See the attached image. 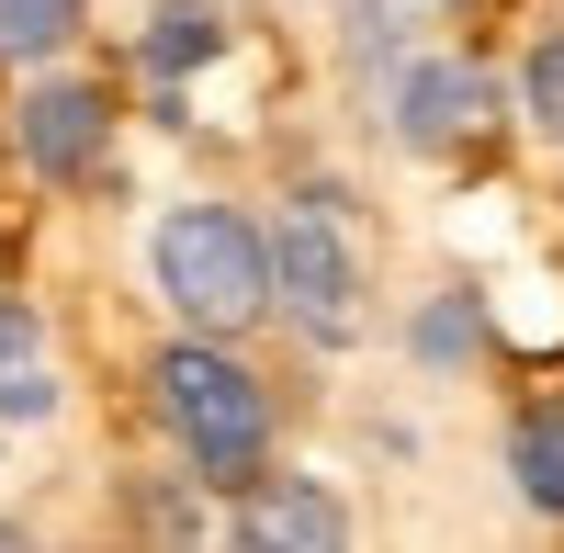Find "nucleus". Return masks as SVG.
<instances>
[{
	"label": "nucleus",
	"mask_w": 564,
	"mask_h": 553,
	"mask_svg": "<svg viewBox=\"0 0 564 553\" xmlns=\"http://www.w3.org/2000/svg\"><path fill=\"white\" fill-rule=\"evenodd\" d=\"M260 249H271V316L282 328H305L316 350H350L372 328V271H361V238L339 226L327 193H294L260 226Z\"/></svg>",
	"instance_id": "nucleus-3"
},
{
	"label": "nucleus",
	"mask_w": 564,
	"mask_h": 553,
	"mask_svg": "<svg viewBox=\"0 0 564 553\" xmlns=\"http://www.w3.org/2000/svg\"><path fill=\"white\" fill-rule=\"evenodd\" d=\"M350 57L395 68V12H384V0H350Z\"/></svg>",
	"instance_id": "nucleus-13"
},
{
	"label": "nucleus",
	"mask_w": 564,
	"mask_h": 553,
	"mask_svg": "<svg viewBox=\"0 0 564 553\" xmlns=\"http://www.w3.org/2000/svg\"><path fill=\"white\" fill-rule=\"evenodd\" d=\"M215 57H226V12H215V0H159L148 34H135V68H148L159 90L193 79V68H215Z\"/></svg>",
	"instance_id": "nucleus-8"
},
{
	"label": "nucleus",
	"mask_w": 564,
	"mask_h": 553,
	"mask_svg": "<svg viewBox=\"0 0 564 553\" xmlns=\"http://www.w3.org/2000/svg\"><path fill=\"white\" fill-rule=\"evenodd\" d=\"M508 486H520L531 520H564V395L508 419Z\"/></svg>",
	"instance_id": "nucleus-9"
},
{
	"label": "nucleus",
	"mask_w": 564,
	"mask_h": 553,
	"mask_svg": "<svg viewBox=\"0 0 564 553\" xmlns=\"http://www.w3.org/2000/svg\"><path fill=\"white\" fill-rule=\"evenodd\" d=\"M57 406H68V384H57V350H45V316L23 294H0V419L45 430Z\"/></svg>",
	"instance_id": "nucleus-7"
},
{
	"label": "nucleus",
	"mask_w": 564,
	"mask_h": 553,
	"mask_svg": "<svg viewBox=\"0 0 564 553\" xmlns=\"http://www.w3.org/2000/svg\"><path fill=\"white\" fill-rule=\"evenodd\" d=\"M520 113L553 135V148H564V23L531 45V57H520Z\"/></svg>",
	"instance_id": "nucleus-12"
},
{
	"label": "nucleus",
	"mask_w": 564,
	"mask_h": 553,
	"mask_svg": "<svg viewBox=\"0 0 564 553\" xmlns=\"http://www.w3.org/2000/svg\"><path fill=\"white\" fill-rule=\"evenodd\" d=\"M486 294H430V305H417V361H430V373H452V361H486Z\"/></svg>",
	"instance_id": "nucleus-11"
},
{
	"label": "nucleus",
	"mask_w": 564,
	"mask_h": 553,
	"mask_svg": "<svg viewBox=\"0 0 564 553\" xmlns=\"http://www.w3.org/2000/svg\"><path fill=\"white\" fill-rule=\"evenodd\" d=\"M226 531H238L249 553H339L350 542V509H339V497H327L316 475H249L238 486V520H226Z\"/></svg>",
	"instance_id": "nucleus-6"
},
{
	"label": "nucleus",
	"mask_w": 564,
	"mask_h": 553,
	"mask_svg": "<svg viewBox=\"0 0 564 553\" xmlns=\"http://www.w3.org/2000/svg\"><path fill=\"white\" fill-rule=\"evenodd\" d=\"M148 406H159L170 452L193 464V486H226V497H238V486L271 464V441H282L271 384H260L226 339H204V328H170V339L148 350Z\"/></svg>",
	"instance_id": "nucleus-1"
},
{
	"label": "nucleus",
	"mask_w": 564,
	"mask_h": 553,
	"mask_svg": "<svg viewBox=\"0 0 564 553\" xmlns=\"http://www.w3.org/2000/svg\"><path fill=\"white\" fill-rule=\"evenodd\" d=\"M12 159H23L34 181H57V193L102 181V170H113V90L45 57V68H34V90L12 102Z\"/></svg>",
	"instance_id": "nucleus-4"
},
{
	"label": "nucleus",
	"mask_w": 564,
	"mask_h": 553,
	"mask_svg": "<svg viewBox=\"0 0 564 553\" xmlns=\"http://www.w3.org/2000/svg\"><path fill=\"white\" fill-rule=\"evenodd\" d=\"M486 68L475 57H395V90H384V135L406 159H463L486 124Z\"/></svg>",
	"instance_id": "nucleus-5"
},
{
	"label": "nucleus",
	"mask_w": 564,
	"mask_h": 553,
	"mask_svg": "<svg viewBox=\"0 0 564 553\" xmlns=\"http://www.w3.org/2000/svg\"><path fill=\"white\" fill-rule=\"evenodd\" d=\"M90 34V0H0V68H45Z\"/></svg>",
	"instance_id": "nucleus-10"
},
{
	"label": "nucleus",
	"mask_w": 564,
	"mask_h": 553,
	"mask_svg": "<svg viewBox=\"0 0 564 553\" xmlns=\"http://www.w3.org/2000/svg\"><path fill=\"white\" fill-rule=\"evenodd\" d=\"M148 294L170 305V328H204V339H238L249 316H271V249H260V215L238 204H170L148 226Z\"/></svg>",
	"instance_id": "nucleus-2"
}]
</instances>
